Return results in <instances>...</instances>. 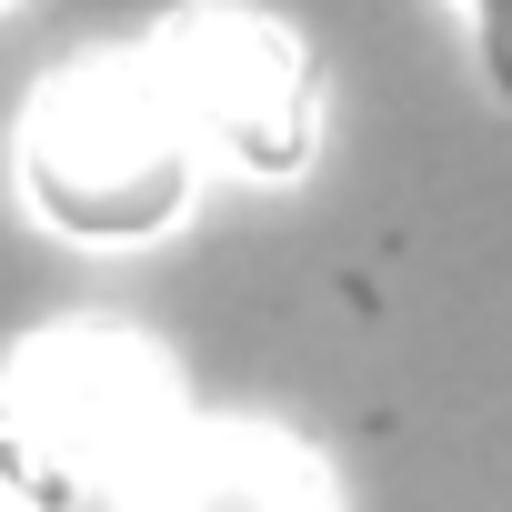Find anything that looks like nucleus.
I'll return each instance as SVG.
<instances>
[{
    "label": "nucleus",
    "mask_w": 512,
    "mask_h": 512,
    "mask_svg": "<svg viewBox=\"0 0 512 512\" xmlns=\"http://www.w3.org/2000/svg\"><path fill=\"white\" fill-rule=\"evenodd\" d=\"M11 171H21V201H31L41 231L91 241V251H141V241H161L191 211L201 131L181 121L151 41L81 51V61H61L31 91Z\"/></svg>",
    "instance_id": "1"
},
{
    "label": "nucleus",
    "mask_w": 512,
    "mask_h": 512,
    "mask_svg": "<svg viewBox=\"0 0 512 512\" xmlns=\"http://www.w3.org/2000/svg\"><path fill=\"white\" fill-rule=\"evenodd\" d=\"M171 432V362L121 322H51L0 362V492L31 512L131 492Z\"/></svg>",
    "instance_id": "2"
},
{
    "label": "nucleus",
    "mask_w": 512,
    "mask_h": 512,
    "mask_svg": "<svg viewBox=\"0 0 512 512\" xmlns=\"http://www.w3.org/2000/svg\"><path fill=\"white\" fill-rule=\"evenodd\" d=\"M151 61L201 131V161L241 181H302L322 151V71L292 21L251 11V0H191L151 31Z\"/></svg>",
    "instance_id": "3"
},
{
    "label": "nucleus",
    "mask_w": 512,
    "mask_h": 512,
    "mask_svg": "<svg viewBox=\"0 0 512 512\" xmlns=\"http://www.w3.org/2000/svg\"><path fill=\"white\" fill-rule=\"evenodd\" d=\"M131 512H332V472L272 422H181L131 482Z\"/></svg>",
    "instance_id": "4"
},
{
    "label": "nucleus",
    "mask_w": 512,
    "mask_h": 512,
    "mask_svg": "<svg viewBox=\"0 0 512 512\" xmlns=\"http://www.w3.org/2000/svg\"><path fill=\"white\" fill-rule=\"evenodd\" d=\"M472 51H482V81L512 101V0H472Z\"/></svg>",
    "instance_id": "5"
}]
</instances>
